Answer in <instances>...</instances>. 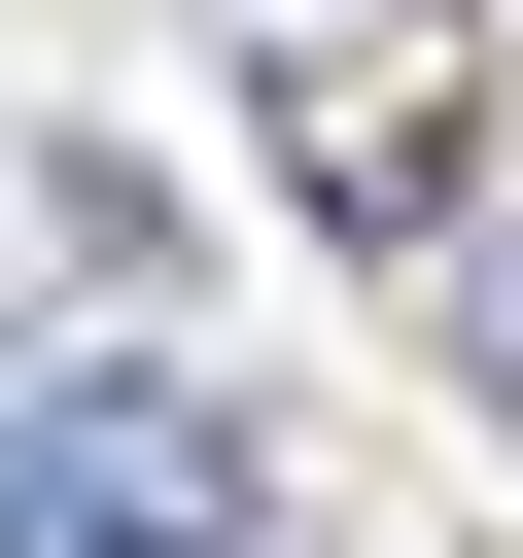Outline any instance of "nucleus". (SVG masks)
Wrapping results in <instances>:
<instances>
[{
    "label": "nucleus",
    "mask_w": 523,
    "mask_h": 558,
    "mask_svg": "<svg viewBox=\"0 0 523 558\" xmlns=\"http://www.w3.org/2000/svg\"><path fill=\"white\" fill-rule=\"evenodd\" d=\"M279 523V418L209 349H35L0 384V558H244Z\"/></svg>",
    "instance_id": "f257e3e1"
},
{
    "label": "nucleus",
    "mask_w": 523,
    "mask_h": 558,
    "mask_svg": "<svg viewBox=\"0 0 523 558\" xmlns=\"http://www.w3.org/2000/svg\"><path fill=\"white\" fill-rule=\"evenodd\" d=\"M209 70L349 244H453V174H488V35L453 0H209Z\"/></svg>",
    "instance_id": "f03ea898"
},
{
    "label": "nucleus",
    "mask_w": 523,
    "mask_h": 558,
    "mask_svg": "<svg viewBox=\"0 0 523 558\" xmlns=\"http://www.w3.org/2000/svg\"><path fill=\"white\" fill-rule=\"evenodd\" d=\"M453 384H488V418H523V209H488V244H453Z\"/></svg>",
    "instance_id": "20e7f679"
},
{
    "label": "nucleus",
    "mask_w": 523,
    "mask_h": 558,
    "mask_svg": "<svg viewBox=\"0 0 523 558\" xmlns=\"http://www.w3.org/2000/svg\"><path fill=\"white\" fill-rule=\"evenodd\" d=\"M0 279H105V314H139V279H174V209H139L105 140H0Z\"/></svg>",
    "instance_id": "7ed1b4c3"
},
{
    "label": "nucleus",
    "mask_w": 523,
    "mask_h": 558,
    "mask_svg": "<svg viewBox=\"0 0 523 558\" xmlns=\"http://www.w3.org/2000/svg\"><path fill=\"white\" fill-rule=\"evenodd\" d=\"M244 558H314V523H244Z\"/></svg>",
    "instance_id": "39448f33"
}]
</instances>
